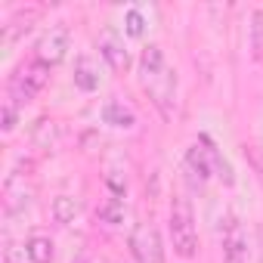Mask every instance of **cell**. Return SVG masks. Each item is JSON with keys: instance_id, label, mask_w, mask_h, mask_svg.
Masks as SVG:
<instances>
[{"instance_id": "obj_13", "label": "cell", "mask_w": 263, "mask_h": 263, "mask_svg": "<svg viewBox=\"0 0 263 263\" xmlns=\"http://www.w3.org/2000/svg\"><path fill=\"white\" fill-rule=\"evenodd\" d=\"M25 257H28L31 263H53V257H56L53 241H50L47 235H31V238L25 241Z\"/></svg>"}, {"instance_id": "obj_15", "label": "cell", "mask_w": 263, "mask_h": 263, "mask_svg": "<svg viewBox=\"0 0 263 263\" xmlns=\"http://www.w3.org/2000/svg\"><path fill=\"white\" fill-rule=\"evenodd\" d=\"M74 214H78L74 198H68V195H56V198H53V220H56V223L68 226V223L74 220Z\"/></svg>"}, {"instance_id": "obj_4", "label": "cell", "mask_w": 263, "mask_h": 263, "mask_svg": "<svg viewBox=\"0 0 263 263\" xmlns=\"http://www.w3.org/2000/svg\"><path fill=\"white\" fill-rule=\"evenodd\" d=\"M130 254L137 263H164V245L152 223H140L130 232Z\"/></svg>"}, {"instance_id": "obj_1", "label": "cell", "mask_w": 263, "mask_h": 263, "mask_svg": "<svg viewBox=\"0 0 263 263\" xmlns=\"http://www.w3.org/2000/svg\"><path fill=\"white\" fill-rule=\"evenodd\" d=\"M140 81L149 93V99L155 102V108L161 115H171L174 111V102H177V71L174 65L167 62L164 50L158 44H149L140 56Z\"/></svg>"}, {"instance_id": "obj_6", "label": "cell", "mask_w": 263, "mask_h": 263, "mask_svg": "<svg viewBox=\"0 0 263 263\" xmlns=\"http://www.w3.org/2000/svg\"><path fill=\"white\" fill-rule=\"evenodd\" d=\"M220 245H223V263H248V232H245L241 220L229 217L223 223Z\"/></svg>"}, {"instance_id": "obj_19", "label": "cell", "mask_w": 263, "mask_h": 263, "mask_svg": "<svg viewBox=\"0 0 263 263\" xmlns=\"http://www.w3.org/2000/svg\"><path fill=\"white\" fill-rule=\"evenodd\" d=\"M16 121H19V115H16V102L10 99V102L4 105V118H0V124H4V130L10 134V130L16 127Z\"/></svg>"}, {"instance_id": "obj_8", "label": "cell", "mask_w": 263, "mask_h": 263, "mask_svg": "<svg viewBox=\"0 0 263 263\" xmlns=\"http://www.w3.org/2000/svg\"><path fill=\"white\" fill-rule=\"evenodd\" d=\"M186 167H189V174H192L198 183H204V180L214 174V161H211L208 137H198V143H192V146L186 149Z\"/></svg>"}, {"instance_id": "obj_9", "label": "cell", "mask_w": 263, "mask_h": 263, "mask_svg": "<svg viewBox=\"0 0 263 263\" xmlns=\"http://www.w3.org/2000/svg\"><path fill=\"white\" fill-rule=\"evenodd\" d=\"M96 47H99L102 59H105L115 71H127V68H130V53H127L124 41H121L115 31H105V34L96 41Z\"/></svg>"}, {"instance_id": "obj_20", "label": "cell", "mask_w": 263, "mask_h": 263, "mask_svg": "<svg viewBox=\"0 0 263 263\" xmlns=\"http://www.w3.org/2000/svg\"><path fill=\"white\" fill-rule=\"evenodd\" d=\"M74 263H87V260H84V257H81V260H74Z\"/></svg>"}, {"instance_id": "obj_17", "label": "cell", "mask_w": 263, "mask_h": 263, "mask_svg": "<svg viewBox=\"0 0 263 263\" xmlns=\"http://www.w3.org/2000/svg\"><path fill=\"white\" fill-rule=\"evenodd\" d=\"M124 31H127L130 37H143V34H146V16H143L137 7H130V10L124 13Z\"/></svg>"}, {"instance_id": "obj_18", "label": "cell", "mask_w": 263, "mask_h": 263, "mask_svg": "<svg viewBox=\"0 0 263 263\" xmlns=\"http://www.w3.org/2000/svg\"><path fill=\"white\" fill-rule=\"evenodd\" d=\"M34 140L41 143V146H56V140H59V124L56 121H41L37 124V130H34Z\"/></svg>"}, {"instance_id": "obj_7", "label": "cell", "mask_w": 263, "mask_h": 263, "mask_svg": "<svg viewBox=\"0 0 263 263\" xmlns=\"http://www.w3.org/2000/svg\"><path fill=\"white\" fill-rule=\"evenodd\" d=\"M28 204H31V186L25 183V174H10L4 183V211L13 217L28 211Z\"/></svg>"}, {"instance_id": "obj_16", "label": "cell", "mask_w": 263, "mask_h": 263, "mask_svg": "<svg viewBox=\"0 0 263 263\" xmlns=\"http://www.w3.org/2000/svg\"><path fill=\"white\" fill-rule=\"evenodd\" d=\"M248 34H251V50H254V56L263 59V10H254V13H251Z\"/></svg>"}, {"instance_id": "obj_10", "label": "cell", "mask_w": 263, "mask_h": 263, "mask_svg": "<svg viewBox=\"0 0 263 263\" xmlns=\"http://www.w3.org/2000/svg\"><path fill=\"white\" fill-rule=\"evenodd\" d=\"M74 87L84 90V93H93L99 90V62L87 53H81L74 59Z\"/></svg>"}, {"instance_id": "obj_12", "label": "cell", "mask_w": 263, "mask_h": 263, "mask_svg": "<svg viewBox=\"0 0 263 263\" xmlns=\"http://www.w3.org/2000/svg\"><path fill=\"white\" fill-rule=\"evenodd\" d=\"M124 217H127V208H124L121 198H105V201L99 204V211H96V220H99L102 226H108V229L121 226Z\"/></svg>"}, {"instance_id": "obj_5", "label": "cell", "mask_w": 263, "mask_h": 263, "mask_svg": "<svg viewBox=\"0 0 263 263\" xmlns=\"http://www.w3.org/2000/svg\"><path fill=\"white\" fill-rule=\"evenodd\" d=\"M68 47H71V31L62 22H56L41 34V41L34 47V59H41L44 65H59L68 53Z\"/></svg>"}, {"instance_id": "obj_14", "label": "cell", "mask_w": 263, "mask_h": 263, "mask_svg": "<svg viewBox=\"0 0 263 263\" xmlns=\"http://www.w3.org/2000/svg\"><path fill=\"white\" fill-rule=\"evenodd\" d=\"M31 19H34V13H28V16H16V19H10V22L4 25V47H7V50H10L22 34H28Z\"/></svg>"}, {"instance_id": "obj_3", "label": "cell", "mask_w": 263, "mask_h": 263, "mask_svg": "<svg viewBox=\"0 0 263 263\" xmlns=\"http://www.w3.org/2000/svg\"><path fill=\"white\" fill-rule=\"evenodd\" d=\"M47 81H50V65H44L41 59L22 62L19 71L13 74V84H10L13 102H28V99H34V96L47 87Z\"/></svg>"}, {"instance_id": "obj_11", "label": "cell", "mask_w": 263, "mask_h": 263, "mask_svg": "<svg viewBox=\"0 0 263 263\" xmlns=\"http://www.w3.org/2000/svg\"><path fill=\"white\" fill-rule=\"evenodd\" d=\"M102 121L111 124V127H118V130H130V127L137 124V111L130 108L127 102H121V99H108L102 105Z\"/></svg>"}, {"instance_id": "obj_2", "label": "cell", "mask_w": 263, "mask_h": 263, "mask_svg": "<svg viewBox=\"0 0 263 263\" xmlns=\"http://www.w3.org/2000/svg\"><path fill=\"white\" fill-rule=\"evenodd\" d=\"M171 241H174V251L180 257H195L198 254V229H195V214H192V204L189 198L183 195H174L171 201Z\"/></svg>"}]
</instances>
